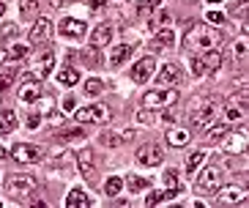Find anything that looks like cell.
<instances>
[{
	"mask_svg": "<svg viewBox=\"0 0 249 208\" xmlns=\"http://www.w3.org/2000/svg\"><path fill=\"white\" fill-rule=\"evenodd\" d=\"M225 33L213 28H205V25H195L192 30H186V36L181 38V47L186 52H203V50H213V47L222 44Z\"/></svg>",
	"mask_w": 249,
	"mask_h": 208,
	"instance_id": "obj_1",
	"label": "cell"
},
{
	"mask_svg": "<svg viewBox=\"0 0 249 208\" xmlns=\"http://www.w3.org/2000/svg\"><path fill=\"white\" fill-rule=\"evenodd\" d=\"M222 115V99L219 96H203L200 102L192 104V112H189V121L195 129H208L211 123H216V118Z\"/></svg>",
	"mask_w": 249,
	"mask_h": 208,
	"instance_id": "obj_2",
	"label": "cell"
},
{
	"mask_svg": "<svg viewBox=\"0 0 249 208\" xmlns=\"http://www.w3.org/2000/svg\"><path fill=\"white\" fill-rule=\"evenodd\" d=\"M3 186H6V192L11 194V197L28 200L30 194L36 192V178H33V175H25V173H11V175H6Z\"/></svg>",
	"mask_w": 249,
	"mask_h": 208,
	"instance_id": "obj_3",
	"label": "cell"
},
{
	"mask_svg": "<svg viewBox=\"0 0 249 208\" xmlns=\"http://www.w3.org/2000/svg\"><path fill=\"white\" fill-rule=\"evenodd\" d=\"M222 178H225V175H222L219 164H208V167H203V173L197 175L195 189H197V194H213V192H219Z\"/></svg>",
	"mask_w": 249,
	"mask_h": 208,
	"instance_id": "obj_4",
	"label": "cell"
},
{
	"mask_svg": "<svg viewBox=\"0 0 249 208\" xmlns=\"http://www.w3.org/2000/svg\"><path fill=\"white\" fill-rule=\"evenodd\" d=\"M219 66H222V52L216 50V47H213V50L195 52V58H192V69H195V74H200V77L213 74Z\"/></svg>",
	"mask_w": 249,
	"mask_h": 208,
	"instance_id": "obj_5",
	"label": "cell"
},
{
	"mask_svg": "<svg viewBox=\"0 0 249 208\" xmlns=\"http://www.w3.org/2000/svg\"><path fill=\"white\" fill-rule=\"evenodd\" d=\"M222 115H225V123L230 126H238L247 121V99L244 93H235L230 102H222Z\"/></svg>",
	"mask_w": 249,
	"mask_h": 208,
	"instance_id": "obj_6",
	"label": "cell"
},
{
	"mask_svg": "<svg viewBox=\"0 0 249 208\" xmlns=\"http://www.w3.org/2000/svg\"><path fill=\"white\" fill-rule=\"evenodd\" d=\"M52 66H55V52H52V50L38 52L36 58L30 60V66H28V77H30V80H36V82H41V80H47V77H50Z\"/></svg>",
	"mask_w": 249,
	"mask_h": 208,
	"instance_id": "obj_7",
	"label": "cell"
},
{
	"mask_svg": "<svg viewBox=\"0 0 249 208\" xmlns=\"http://www.w3.org/2000/svg\"><path fill=\"white\" fill-rule=\"evenodd\" d=\"M178 93L176 88H156V90H148L145 96H142V107L148 110H164L170 104H176Z\"/></svg>",
	"mask_w": 249,
	"mask_h": 208,
	"instance_id": "obj_8",
	"label": "cell"
},
{
	"mask_svg": "<svg viewBox=\"0 0 249 208\" xmlns=\"http://www.w3.org/2000/svg\"><path fill=\"white\" fill-rule=\"evenodd\" d=\"M112 112L107 104L96 102V104H88V107H80L77 110V121L80 123H104V121H110Z\"/></svg>",
	"mask_w": 249,
	"mask_h": 208,
	"instance_id": "obj_9",
	"label": "cell"
},
{
	"mask_svg": "<svg viewBox=\"0 0 249 208\" xmlns=\"http://www.w3.org/2000/svg\"><path fill=\"white\" fill-rule=\"evenodd\" d=\"M11 156H14L17 162H22V164H36V162L44 159V148L28 145V142H17L14 148H11Z\"/></svg>",
	"mask_w": 249,
	"mask_h": 208,
	"instance_id": "obj_10",
	"label": "cell"
},
{
	"mask_svg": "<svg viewBox=\"0 0 249 208\" xmlns=\"http://www.w3.org/2000/svg\"><path fill=\"white\" fill-rule=\"evenodd\" d=\"M161 159H164V151L159 142H145L137 148V162L145 167H156V164H161Z\"/></svg>",
	"mask_w": 249,
	"mask_h": 208,
	"instance_id": "obj_11",
	"label": "cell"
},
{
	"mask_svg": "<svg viewBox=\"0 0 249 208\" xmlns=\"http://www.w3.org/2000/svg\"><path fill=\"white\" fill-rule=\"evenodd\" d=\"M154 71H156V60L148 55V58L137 60V63L132 66V80L137 82V85H142V82H148L151 77H154Z\"/></svg>",
	"mask_w": 249,
	"mask_h": 208,
	"instance_id": "obj_12",
	"label": "cell"
},
{
	"mask_svg": "<svg viewBox=\"0 0 249 208\" xmlns=\"http://www.w3.org/2000/svg\"><path fill=\"white\" fill-rule=\"evenodd\" d=\"M52 33H55L52 19L50 17H38L36 25H33V30H30V41H33V44H44V41L52 38Z\"/></svg>",
	"mask_w": 249,
	"mask_h": 208,
	"instance_id": "obj_13",
	"label": "cell"
},
{
	"mask_svg": "<svg viewBox=\"0 0 249 208\" xmlns=\"http://www.w3.org/2000/svg\"><path fill=\"white\" fill-rule=\"evenodd\" d=\"M181 66H176V63H164V66L159 69V74H156V80H159V85H167V88H176V85H181Z\"/></svg>",
	"mask_w": 249,
	"mask_h": 208,
	"instance_id": "obj_14",
	"label": "cell"
},
{
	"mask_svg": "<svg viewBox=\"0 0 249 208\" xmlns=\"http://www.w3.org/2000/svg\"><path fill=\"white\" fill-rule=\"evenodd\" d=\"M247 200V189L244 186H225L219 192V203L222 206H238Z\"/></svg>",
	"mask_w": 249,
	"mask_h": 208,
	"instance_id": "obj_15",
	"label": "cell"
},
{
	"mask_svg": "<svg viewBox=\"0 0 249 208\" xmlns=\"http://www.w3.org/2000/svg\"><path fill=\"white\" fill-rule=\"evenodd\" d=\"M60 33L69 38H82L85 33H88V25L82 22V19H71V17H66L63 22H60Z\"/></svg>",
	"mask_w": 249,
	"mask_h": 208,
	"instance_id": "obj_16",
	"label": "cell"
},
{
	"mask_svg": "<svg viewBox=\"0 0 249 208\" xmlns=\"http://www.w3.org/2000/svg\"><path fill=\"white\" fill-rule=\"evenodd\" d=\"M77 164H80V173L85 181L96 178V164H93V151H80L77 154Z\"/></svg>",
	"mask_w": 249,
	"mask_h": 208,
	"instance_id": "obj_17",
	"label": "cell"
},
{
	"mask_svg": "<svg viewBox=\"0 0 249 208\" xmlns=\"http://www.w3.org/2000/svg\"><path fill=\"white\" fill-rule=\"evenodd\" d=\"M134 137V129H124V132H102V145H107V148H115V145H121L124 140H132Z\"/></svg>",
	"mask_w": 249,
	"mask_h": 208,
	"instance_id": "obj_18",
	"label": "cell"
},
{
	"mask_svg": "<svg viewBox=\"0 0 249 208\" xmlns=\"http://www.w3.org/2000/svg\"><path fill=\"white\" fill-rule=\"evenodd\" d=\"M222 140H225L222 148H225L227 154H244V151H247V137H244V134H230L227 132Z\"/></svg>",
	"mask_w": 249,
	"mask_h": 208,
	"instance_id": "obj_19",
	"label": "cell"
},
{
	"mask_svg": "<svg viewBox=\"0 0 249 208\" xmlns=\"http://www.w3.org/2000/svg\"><path fill=\"white\" fill-rule=\"evenodd\" d=\"M38 96H41V85H38L36 80H28L22 88H19V102H22V104L38 102Z\"/></svg>",
	"mask_w": 249,
	"mask_h": 208,
	"instance_id": "obj_20",
	"label": "cell"
},
{
	"mask_svg": "<svg viewBox=\"0 0 249 208\" xmlns=\"http://www.w3.org/2000/svg\"><path fill=\"white\" fill-rule=\"evenodd\" d=\"M66 206L69 208H88V206H93V197L88 192H82V189H71L66 194Z\"/></svg>",
	"mask_w": 249,
	"mask_h": 208,
	"instance_id": "obj_21",
	"label": "cell"
},
{
	"mask_svg": "<svg viewBox=\"0 0 249 208\" xmlns=\"http://www.w3.org/2000/svg\"><path fill=\"white\" fill-rule=\"evenodd\" d=\"M156 118H159V121H173V115L164 112V110H148V107H142V110L137 112V121H140V123H145V126L156 123Z\"/></svg>",
	"mask_w": 249,
	"mask_h": 208,
	"instance_id": "obj_22",
	"label": "cell"
},
{
	"mask_svg": "<svg viewBox=\"0 0 249 208\" xmlns=\"http://www.w3.org/2000/svg\"><path fill=\"white\" fill-rule=\"evenodd\" d=\"M112 41V28L110 25H99V28L90 33V47H107Z\"/></svg>",
	"mask_w": 249,
	"mask_h": 208,
	"instance_id": "obj_23",
	"label": "cell"
},
{
	"mask_svg": "<svg viewBox=\"0 0 249 208\" xmlns=\"http://www.w3.org/2000/svg\"><path fill=\"white\" fill-rule=\"evenodd\" d=\"M173 41H176V33H173L170 28H161L159 33H156V36L151 38V47H154L156 52H161V50H167V47L173 44Z\"/></svg>",
	"mask_w": 249,
	"mask_h": 208,
	"instance_id": "obj_24",
	"label": "cell"
},
{
	"mask_svg": "<svg viewBox=\"0 0 249 208\" xmlns=\"http://www.w3.org/2000/svg\"><path fill=\"white\" fill-rule=\"evenodd\" d=\"M132 52H134V47H132V44H118L115 50L110 52V66H121L124 60L132 58Z\"/></svg>",
	"mask_w": 249,
	"mask_h": 208,
	"instance_id": "obj_25",
	"label": "cell"
},
{
	"mask_svg": "<svg viewBox=\"0 0 249 208\" xmlns=\"http://www.w3.org/2000/svg\"><path fill=\"white\" fill-rule=\"evenodd\" d=\"M14 129H17V112L0 110V134H11Z\"/></svg>",
	"mask_w": 249,
	"mask_h": 208,
	"instance_id": "obj_26",
	"label": "cell"
},
{
	"mask_svg": "<svg viewBox=\"0 0 249 208\" xmlns=\"http://www.w3.org/2000/svg\"><path fill=\"white\" fill-rule=\"evenodd\" d=\"M203 132H205V137H203L205 142H219L227 134V123H211V126L203 129Z\"/></svg>",
	"mask_w": 249,
	"mask_h": 208,
	"instance_id": "obj_27",
	"label": "cell"
},
{
	"mask_svg": "<svg viewBox=\"0 0 249 208\" xmlns=\"http://www.w3.org/2000/svg\"><path fill=\"white\" fill-rule=\"evenodd\" d=\"M167 142L173 148H183L186 142H189V132L186 129H170L167 132Z\"/></svg>",
	"mask_w": 249,
	"mask_h": 208,
	"instance_id": "obj_28",
	"label": "cell"
},
{
	"mask_svg": "<svg viewBox=\"0 0 249 208\" xmlns=\"http://www.w3.org/2000/svg\"><path fill=\"white\" fill-rule=\"evenodd\" d=\"M58 82L60 85H77V82H80V71L71 69V66H63L58 71Z\"/></svg>",
	"mask_w": 249,
	"mask_h": 208,
	"instance_id": "obj_29",
	"label": "cell"
},
{
	"mask_svg": "<svg viewBox=\"0 0 249 208\" xmlns=\"http://www.w3.org/2000/svg\"><path fill=\"white\" fill-rule=\"evenodd\" d=\"M208 159V154H205L203 148L200 151H195V154H189V159H186V173H197L200 170V164Z\"/></svg>",
	"mask_w": 249,
	"mask_h": 208,
	"instance_id": "obj_30",
	"label": "cell"
},
{
	"mask_svg": "<svg viewBox=\"0 0 249 208\" xmlns=\"http://www.w3.org/2000/svg\"><path fill=\"white\" fill-rule=\"evenodd\" d=\"M36 8H38V0H19V14H22V19H33L36 17Z\"/></svg>",
	"mask_w": 249,
	"mask_h": 208,
	"instance_id": "obj_31",
	"label": "cell"
},
{
	"mask_svg": "<svg viewBox=\"0 0 249 208\" xmlns=\"http://www.w3.org/2000/svg\"><path fill=\"white\" fill-rule=\"evenodd\" d=\"M121 189H124V181L115 178V175L104 181V194H110V197H118V194H121Z\"/></svg>",
	"mask_w": 249,
	"mask_h": 208,
	"instance_id": "obj_32",
	"label": "cell"
},
{
	"mask_svg": "<svg viewBox=\"0 0 249 208\" xmlns=\"http://www.w3.org/2000/svg\"><path fill=\"white\" fill-rule=\"evenodd\" d=\"M124 184L129 186V189H132L134 194H137V192H142V189H148V184H151V181H148V178H140V175H129V178H126Z\"/></svg>",
	"mask_w": 249,
	"mask_h": 208,
	"instance_id": "obj_33",
	"label": "cell"
},
{
	"mask_svg": "<svg viewBox=\"0 0 249 208\" xmlns=\"http://www.w3.org/2000/svg\"><path fill=\"white\" fill-rule=\"evenodd\" d=\"M14 77H17V69H11V66L0 69V90H6L8 85L14 82Z\"/></svg>",
	"mask_w": 249,
	"mask_h": 208,
	"instance_id": "obj_34",
	"label": "cell"
},
{
	"mask_svg": "<svg viewBox=\"0 0 249 208\" xmlns=\"http://www.w3.org/2000/svg\"><path fill=\"white\" fill-rule=\"evenodd\" d=\"M28 55V47L25 44H14V47H8L6 50V58L8 60H19V58H25Z\"/></svg>",
	"mask_w": 249,
	"mask_h": 208,
	"instance_id": "obj_35",
	"label": "cell"
},
{
	"mask_svg": "<svg viewBox=\"0 0 249 208\" xmlns=\"http://www.w3.org/2000/svg\"><path fill=\"white\" fill-rule=\"evenodd\" d=\"M102 80H96V77H90L88 82H85V93H88V96H96V93H102Z\"/></svg>",
	"mask_w": 249,
	"mask_h": 208,
	"instance_id": "obj_36",
	"label": "cell"
},
{
	"mask_svg": "<svg viewBox=\"0 0 249 208\" xmlns=\"http://www.w3.org/2000/svg\"><path fill=\"white\" fill-rule=\"evenodd\" d=\"M164 200H167V192H161V189H156V192H148L145 206H156V203H164Z\"/></svg>",
	"mask_w": 249,
	"mask_h": 208,
	"instance_id": "obj_37",
	"label": "cell"
},
{
	"mask_svg": "<svg viewBox=\"0 0 249 208\" xmlns=\"http://www.w3.org/2000/svg\"><path fill=\"white\" fill-rule=\"evenodd\" d=\"M244 55H247V38H238V41L233 44V58L241 60Z\"/></svg>",
	"mask_w": 249,
	"mask_h": 208,
	"instance_id": "obj_38",
	"label": "cell"
},
{
	"mask_svg": "<svg viewBox=\"0 0 249 208\" xmlns=\"http://www.w3.org/2000/svg\"><path fill=\"white\" fill-rule=\"evenodd\" d=\"M164 184H167V189H181V184H178V173L167 170V175H164Z\"/></svg>",
	"mask_w": 249,
	"mask_h": 208,
	"instance_id": "obj_39",
	"label": "cell"
},
{
	"mask_svg": "<svg viewBox=\"0 0 249 208\" xmlns=\"http://www.w3.org/2000/svg\"><path fill=\"white\" fill-rule=\"evenodd\" d=\"M0 36L3 38H14L17 36V25H3V28H0Z\"/></svg>",
	"mask_w": 249,
	"mask_h": 208,
	"instance_id": "obj_40",
	"label": "cell"
},
{
	"mask_svg": "<svg viewBox=\"0 0 249 208\" xmlns=\"http://www.w3.org/2000/svg\"><path fill=\"white\" fill-rule=\"evenodd\" d=\"M208 22L222 25V22H225V14H222V11H208Z\"/></svg>",
	"mask_w": 249,
	"mask_h": 208,
	"instance_id": "obj_41",
	"label": "cell"
},
{
	"mask_svg": "<svg viewBox=\"0 0 249 208\" xmlns=\"http://www.w3.org/2000/svg\"><path fill=\"white\" fill-rule=\"evenodd\" d=\"M82 134H85L82 129H69V132L60 134V140H74V137H82Z\"/></svg>",
	"mask_w": 249,
	"mask_h": 208,
	"instance_id": "obj_42",
	"label": "cell"
},
{
	"mask_svg": "<svg viewBox=\"0 0 249 208\" xmlns=\"http://www.w3.org/2000/svg\"><path fill=\"white\" fill-rule=\"evenodd\" d=\"M66 162H74V156L71 154H60V156H55V167H60V164H66Z\"/></svg>",
	"mask_w": 249,
	"mask_h": 208,
	"instance_id": "obj_43",
	"label": "cell"
},
{
	"mask_svg": "<svg viewBox=\"0 0 249 208\" xmlns=\"http://www.w3.org/2000/svg\"><path fill=\"white\" fill-rule=\"evenodd\" d=\"M47 118H50V123H52V126H58V123H63V115H60L58 110H52L50 115H47Z\"/></svg>",
	"mask_w": 249,
	"mask_h": 208,
	"instance_id": "obj_44",
	"label": "cell"
},
{
	"mask_svg": "<svg viewBox=\"0 0 249 208\" xmlns=\"http://www.w3.org/2000/svg\"><path fill=\"white\" fill-rule=\"evenodd\" d=\"M38 123H41V121H38V115H30V118H25V126H28V129H38Z\"/></svg>",
	"mask_w": 249,
	"mask_h": 208,
	"instance_id": "obj_45",
	"label": "cell"
},
{
	"mask_svg": "<svg viewBox=\"0 0 249 208\" xmlns=\"http://www.w3.org/2000/svg\"><path fill=\"white\" fill-rule=\"evenodd\" d=\"M74 107H77V99H74V96L63 99V110H74Z\"/></svg>",
	"mask_w": 249,
	"mask_h": 208,
	"instance_id": "obj_46",
	"label": "cell"
},
{
	"mask_svg": "<svg viewBox=\"0 0 249 208\" xmlns=\"http://www.w3.org/2000/svg\"><path fill=\"white\" fill-rule=\"evenodd\" d=\"M90 8H96V11H102V8H104V0H90Z\"/></svg>",
	"mask_w": 249,
	"mask_h": 208,
	"instance_id": "obj_47",
	"label": "cell"
},
{
	"mask_svg": "<svg viewBox=\"0 0 249 208\" xmlns=\"http://www.w3.org/2000/svg\"><path fill=\"white\" fill-rule=\"evenodd\" d=\"M63 3H66V0H50V6H52V8H60Z\"/></svg>",
	"mask_w": 249,
	"mask_h": 208,
	"instance_id": "obj_48",
	"label": "cell"
},
{
	"mask_svg": "<svg viewBox=\"0 0 249 208\" xmlns=\"http://www.w3.org/2000/svg\"><path fill=\"white\" fill-rule=\"evenodd\" d=\"M6 156H8V151L3 148V145H0V159H6Z\"/></svg>",
	"mask_w": 249,
	"mask_h": 208,
	"instance_id": "obj_49",
	"label": "cell"
},
{
	"mask_svg": "<svg viewBox=\"0 0 249 208\" xmlns=\"http://www.w3.org/2000/svg\"><path fill=\"white\" fill-rule=\"evenodd\" d=\"M3 58H6V50H3V44H0V63H3Z\"/></svg>",
	"mask_w": 249,
	"mask_h": 208,
	"instance_id": "obj_50",
	"label": "cell"
},
{
	"mask_svg": "<svg viewBox=\"0 0 249 208\" xmlns=\"http://www.w3.org/2000/svg\"><path fill=\"white\" fill-rule=\"evenodd\" d=\"M6 14V3H0V17Z\"/></svg>",
	"mask_w": 249,
	"mask_h": 208,
	"instance_id": "obj_51",
	"label": "cell"
},
{
	"mask_svg": "<svg viewBox=\"0 0 249 208\" xmlns=\"http://www.w3.org/2000/svg\"><path fill=\"white\" fill-rule=\"evenodd\" d=\"M208 3H222V0H208Z\"/></svg>",
	"mask_w": 249,
	"mask_h": 208,
	"instance_id": "obj_52",
	"label": "cell"
}]
</instances>
